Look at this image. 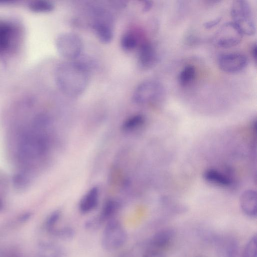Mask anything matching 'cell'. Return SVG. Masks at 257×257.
I'll return each mask as SVG.
<instances>
[{"instance_id": "d6986e66", "label": "cell", "mask_w": 257, "mask_h": 257, "mask_svg": "<svg viewBox=\"0 0 257 257\" xmlns=\"http://www.w3.org/2000/svg\"><path fill=\"white\" fill-rule=\"evenodd\" d=\"M138 44V38L133 32H126L121 37L120 45L121 48L126 51L133 50L136 48Z\"/></svg>"}, {"instance_id": "4fadbf2b", "label": "cell", "mask_w": 257, "mask_h": 257, "mask_svg": "<svg viewBox=\"0 0 257 257\" xmlns=\"http://www.w3.org/2000/svg\"><path fill=\"white\" fill-rule=\"evenodd\" d=\"M99 190L97 186H93L82 197L79 203V210L82 214L88 213L97 206Z\"/></svg>"}, {"instance_id": "30bf717a", "label": "cell", "mask_w": 257, "mask_h": 257, "mask_svg": "<svg viewBox=\"0 0 257 257\" xmlns=\"http://www.w3.org/2000/svg\"><path fill=\"white\" fill-rule=\"evenodd\" d=\"M174 230L170 228L162 229L151 238L148 247L164 252L172 244L175 237Z\"/></svg>"}, {"instance_id": "cb8c5ba5", "label": "cell", "mask_w": 257, "mask_h": 257, "mask_svg": "<svg viewBox=\"0 0 257 257\" xmlns=\"http://www.w3.org/2000/svg\"><path fill=\"white\" fill-rule=\"evenodd\" d=\"M221 20V17H218L213 20L208 21L204 23V27L206 29H211V28L218 25V24H219Z\"/></svg>"}, {"instance_id": "ba28073f", "label": "cell", "mask_w": 257, "mask_h": 257, "mask_svg": "<svg viewBox=\"0 0 257 257\" xmlns=\"http://www.w3.org/2000/svg\"><path fill=\"white\" fill-rule=\"evenodd\" d=\"M243 35L231 22L225 24L215 36L216 45L223 48H231L239 44Z\"/></svg>"}, {"instance_id": "52a82bcc", "label": "cell", "mask_w": 257, "mask_h": 257, "mask_svg": "<svg viewBox=\"0 0 257 257\" xmlns=\"http://www.w3.org/2000/svg\"><path fill=\"white\" fill-rule=\"evenodd\" d=\"M112 23L111 16L106 11L98 9L95 11L92 28L99 41L103 43H109L112 40L113 32Z\"/></svg>"}, {"instance_id": "7c38bea8", "label": "cell", "mask_w": 257, "mask_h": 257, "mask_svg": "<svg viewBox=\"0 0 257 257\" xmlns=\"http://www.w3.org/2000/svg\"><path fill=\"white\" fill-rule=\"evenodd\" d=\"M240 206L246 216L254 218L256 216V193L253 190L245 191L239 200Z\"/></svg>"}, {"instance_id": "7402d4cb", "label": "cell", "mask_w": 257, "mask_h": 257, "mask_svg": "<svg viewBox=\"0 0 257 257\" xmlns=\"http://www.w3.org/2000/svg\"><path fill=\"white\" fill-rule=\"evenodd\" d=\"M61 217V212L59 210L53 212L48 217L46 222V228L49 232H51L57 227V225Z\"/></svg>"}, {"instance_id": "603a6c76", "label": "cell", "mask_w": 257, "mask_h": 257, "mask_svg": "<svg viewBox=\"0 0 257 257\" xmlns=\"http://www.w3.org/2000/svg\"><path fill=\"white\" fill-rule=\"evenodd\" d=\"M144 257H166L164 252L155 250L149 248H147V250L144 255Z\"/></svg>"}, {"instance_id": "3957f363", "label": "cell", "mask_w": 257, "mask_h": 257, "mask_svg": "<svg viewBox=\"0 0 257 257\" xmlns=\"http://www.w3.org/2000/svg\"><path fill=\"white\" fill-rule=\"evenodd\" d=\"M232 23L242 35L251 36L255 34L256 27L249 3L245 0L233 2L231 8Z\"/></svg>"}, {"instance_id": "8fae6325", "label": "cell", "mask_w": 257, "mask_h": 257, "mask_svg": "<svg viewBox=\"0 0 257 257\" xmlns=\"http://www.w3.org/2000/svg\"><path fill=\"white\" fill-rule=\"evenodd\" d=\"M138 61L140 66L144 69L152 68L158 63V54L151 43L145 42L140 46L138 53Z\"/></svg>"}, {"instance_id": "484cf974", "label": "cell", "mask_w": 257, "mask_h": 257, "mask_svg": "<svg viewBox=\"0 0 257 257\" xmlns=\"http://www.w3.org/2000/svg\"><path fill=\"white\" fill-rule=\"evenodd\" d=\"M251 54L255 62H256L257 58V47L256 44L252 45L251 49Z\"/></svg>"}, {"instance_id": "6da1fadb", "label": "cell", "mask_w": 257, "mask_h": 257, "mask_svg": "<svg viewBox=\"0 0 257 257\" xmlns=\"http://www.w3.org/2000/svg\"><path fill=\"white\" fill-rule=\"evenodd\" d=\"M89 79V66L85 62L71 61L60 64L56 68L55 79L65 94L77 96L85 90Z\"/></svg>"}, {"instance_id": "9a60e30c", "label": "cell", "mask_w": 257, "mask_h": 257, "mask_svg": "<svg viewBox=\"0 0 257 257\" xmlns=\"http://www.w3.org/2000/svg\"><path fill=\"white\" fill-rule=\"evenodd\" d=\"M39 254V257H63V251L57 245L45 243L41 245Z\"/></svg>"}, {"instance_id": "9c48e42d", "label": "cell", "mask_w": 257, "mask_h": 257, "mask_svg": "<svg viewBox=\"0 0 257 257\" xmlns=\"http://www.w3.org/2000/svg\"><path fill=\"white\" fill-rule=\"evenodd\" d=\"M219 68L228 73L239 72L244 69L248 64V59L243 54L238 53L224 54L218 60Z\"/></svg>"}, {"instance_id": "5bb4252c", "label": "cell", "mask_w": 257, "mask_h": 257, "mask_svg": "<svg viewBox=\"0 0 257 257\" xmlns=\"http://www.w3.org/2000/svg\"><path fill=\"white\" fill-rule=\"evenodd\" d=\"M203 176L207 182L216 186L225 187L232 184V180L229 177L215 169L206 170Z\"/></svg>"}, {"instance_id": "2e32d148", "label": "cell", "mask_w": 257, "mask_h": 257, "mask_svg": "<svg viewBox=\"0 0 257 257\" xmlns=\"http://www.w3.org/2000/svg\"><path fill=\"white\" fill-rule=\"evenodd\" d=\"M196 70L194 66L187 65L180 72L178 76V82L183 86L191 83L195 78Z\"/></svg>"}, {"instance_id": "ffe728a7", "label": "cell", "mask_w": 257, "mask_h": 257, "mask_svg": "<svg viewBox=\"0 0 257 257\" xmlns=\"http://www.w3.org/2000/svg\"><path fill=\"white\" fill-rule=\"evenodd\" d=\"M256 235H253L246 244L242 257H257Z\"/></svg>"}, {"instance_id": "44dd1931", "label": "cell", "mask_w": 257, "mask_h": 257, "mask_svg": "<svg viewBox=\"0 0 257 257\" xmlns=\"http://www.w3.org/2000/svg\"><path fill=\"white\" fill-rule=\"evenodd\" d=\"M54 235L64 240H69L74 235V231L69 226L56 227L51 232Z\"/></svg>"}, {"instance_id": "e0dca14e", "label": "cell", "mask_w": 257, "mask_h": 257, "mask_svg": "<svg viewBox=\"0 0 257 257\" xmlns=\"http://www.w3.org/2000/svg\"><path fill=\"white\" fill-rule=\"evenodd\" d=\"M28 9L36 13H48L51 12L54 8L53 3L46 0H36L29 2Z\"/></svg>"}, {"instance_id": "d4e9b609", "label": "cell", "mask_w": 257, "mask_h": 257, "mask_svg": "<svg viewBox=\"0 0 257 257\" xmlns=\"http://www.w3.org/2000/svg\"><path fill=\"white\" fill-rule=\"evenodd\" d=\"M153 7V2L150 1L143 2V10L144 12H148Z\"/></svg>"}, {"instance_id": "5b68a950", "label": "cell", "mask_w": 257, "mask_h": 257, "mask_svg": "<svg viewBox=\"0 0 257 257\" xmlns=\"http://www.w3.org/2000/svg\"><path fill=\"white\" fill-rule=\"evenodd\" d=\"M56 47L58 52L64 58L73 60L78 58L83 49L81 38L71 32L60 34L56 39Z\"/></svg>"}, {"instance_id": "277c9868", "label": "cell", "mask_w": 257, "mask_h": 257, "mask_svg": "<svg viewBox=\"0 0 257 257\" xmlns=\"http://www.w3.org/2000/svg\"><path fill=\"white\" fill-rule=\"evenodd\" d=\"M126 240V230L119 221L112 219L106 223L101 238V243L104 249L113 251L119 249Z\"/></svg>"}, {"instance_id": "ac0fdd59", "label": "cell", "mask_w": 257, "mask_h": 257, "mask_svg": "<svg viewBox=\"0 0 257 257\" xmlns=\"http://www.w3.org/2000/svg\"><path fill=\"white\" fill-rule=\"evenodd\" d=\"M145 121L143 115L135 114L127 118L122 123L121 128L124 131H133L142 125Z\"/></svg>"}, {"instance_id": "8992f818", "label": "cell", "mask_w": 257, "mask_h": 257, "mask_svg": "<svg viewBox=\"0 0 257 257\" xmlns=\"http://www.w3.org/2000/svg\"><path fill=\"white\" fill-rule=\"evenodd\" d=\"M162 84L157 81L149 80L141 82L133 94L134 101L139 104L149 103L159 100L164 92Z\"/></svg>"}, {"instance_id": "7a4b0ae2", "label": "cell", "mask_w": 257, "mask_h": 257, "mask_svg": "<svg viewBox=\"0 0 257 257\" xmlns=\"http://www.w3.org/2000/svg\"><path fill=\"white\" fill-rule=\"evenodd\" d=\"M23 37V28L19 22L0 17V59L13 56L18 52Z\"/></svg>"}]
</instances>
